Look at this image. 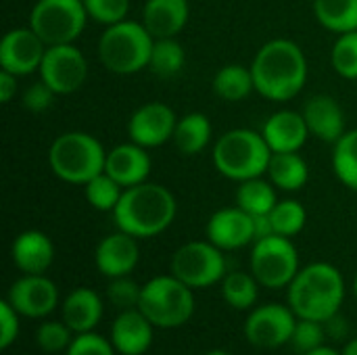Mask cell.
<instances>
[{"label":"cell","instance_id":"cell-29","mask_svg":"<svg viewBox=\"0 0 357 355\" xmlns=\"http://www.w3.org/2000/svg\"><path fill=\"white\" fill-rule=\"evenodd\" d=\"M278 203L276 199V190L274 184L270 180L259 178H251L245 182H238L236 188V205L241 209H245L251 216H268L274 205Z\"/></svg>","mask_w":357,"mask_h":355},{"label":"cell","instance_id":"cell-44","mask_svg":"<svg viewBox=\"0 0 357 355\" xmlns=\"http://www.w3.org/2000/svg\"><path fill=\"white\" fill-rule=\"evenodd\" d=\"M324 328H326V337H328V339L341 341V339H345L349 326H347L345 318H343L341 314H337V316H333L331 320L324 322Z\"/></svg>","mask_w":357,"mask_h":355},{"label":"cell","instance_id":"cell-12","mask_svg":"<svg viewBox=\"0 0 357 355\" xmlns=\"http://www.w3.org/2000/svg\"><path fill=\"white\" fill-rule=\"evenodd\" d=\"M297 320L291 305L268 303L255 308L245 320V339L257 349H278L291 343Z\"/></svg>","mask_w":357,"mask_h":355},{"label":"cell","instance_id":"cell-21","mask_svg":"<svg viewBox=\"0 0 357 355\" xmlns=\"http://www.w3.org/2000/svg\"><path fill=\"white\" fill-rule=\"evenodd\" d=\"M153 322L136 308L123 310L111 326V343L121 355H144L153 345Z\"/></svg>","mask_w":357,"mask_h":355},{"label":"cell","instance_id":"cell-39","mask_svg":"<svg viewBox=\"0 0 357 355\" xmlns=\"http://www.w3.org/2000/svg\"><path fill=\"white\" fill-rule=\"evenodd\" d=\"M140 295H142V287L136 285L132 278L128 276H119V278H111L109 287H107V297L109 301L123 310H136L140 303Z\"/></svg>","mask_w":357,"mask_h":355},{"label":"cell","instance_id":"cell-13","mask_svg":"<svg viewBox=\"0 0 357 355\" xmlns=\"http://www.w3.org/2000/svg\"><path fill=\"white\" fill-rule=\"evenodd\" d=\"M6 301L23 318H46L59 305V289L46 274H23L10 285Z\"/></svg>","mask_w":357,"mask_h":355},{"label":"cell","instance_id":"cell-25","mask_svg":"<svg viewBox=\"0 0 357 355\" xmlns=\"http://www.w3.org/2000/svg\"><path fill=\"white\" fill-rule=\"evenodd\" d=\"M266 174H268L270 182L276 188L284 190V192L301 190L307 184V180H310L307 161L299 155V151H293V153H272Z\"/></svg>","mask_w":357,"mask_h":355},{"label":"cell","instance_id":"cell-3","mask_svg":"<svg viewBox=\"0 0 357 355\" xmlns=\"http://www.w3.org/2000/svg\"><path fill=\"white\" fill-rule=\"evenodd\" d=\"M289 289V305L297 318L326 322L339 314L345 301V278L328 262L303 266Z\"/></svg>","mask_w":357,"mask_h":355},{"label":"cell","instance_id":"cell-1","mask_svg":"<svg viewBox=\"0 0 357 355\" xmlns=\"http://www.w3.org/2000/svg\"><path fill=\"white\" fill-rule=\"evenodd\" d=\"M251 73L255 90L274 103L295 98L307 82V59L303 48L289 38L266 42L253 56Z\"/></svg>","mask_w":357,"mask_h":355},{"label":"cell","instance_id":"cell-18","mask_svg":"<svg viewBox=\"0 0 357 355\" xmlns=\"http://www.w3.org/2000/svg\"><path fill=\"white\" fill-rule=\"evenodd\" d=\"M303 117L312 136L322 142L335 144L345 132V111L341 103L331 94H316L303 105Z\"/></svg>","mask_w":357,"mask_h":355},{"label":"cell","instance_id":"cell-42","mask_svg":"<svg viewBox=\"0 0 357 355\" xmlns=\"http://www.w3.org/2000/svg\"><path fill=\"white\" fill-rule=\"evenodd\" d=\"M19 337V314L4 299L0 301V347L8 349Z\"/></svg>","mask_w":357,"mask_h":355},{"label":"cell","instance_id":"cell-2","mask_svg":"<svg viewBox=\"0 0 357 355\" xmlns=\"http://www.w3.org/2000/svg\"><path fill=\"white\" fill-rule=\"evenodd\" d=\"M178 213V203L172 190L157 182H140L123 188V195L113 209L117 230L136 239H153L165 232Z\"/></svg>","mask_w":357,"mask_h":355},{"label":"cell","instance_id":"cell-45","mask_svg":"<svg viewBox=\"0 0 357 355\" xmlns=\"http://www.w3.org/2000/svg\"><path fill=\"white\" fill-rule=\"evenodd\" d=\"M253 226H255V241L274 234V228H272V222H270V213L268 216H253Z\"/></svg>","mask_w":357,"mask_h":355},{"label":"cell","instance_id":"cell-41","mask_svg":"<svg viewBox=\"0 0 357 355\" xmlns=\"http://www.w3.org/2000/svg\"><path fill=\"white\" fill-rule=\"evenodd\" d=\"M54 96H56V94H54L42 80H38V82H33L31 86H27V88L23 90L21 103H23V107H25L27 111H31V113H42V111H46V109L52 105Z\"/></svg>","mask_w":357,"mask_h":355},{"label":"cell","instance_id":"cell-6","mask_svg":"<svg viewBox=\"0 0 357 355\" xmlns=\"http://www.w3.org/2000/svg\"><path fill=\"white\" fill-rule=\"evenodd\" d=\"M155 38L142 21H119L105 27L98 40V59L107 71L117 75H132L149 67Z\"/></svg>","mask_w":357,"mask_h":355},{"label":"cell","instance_id":"cell-15","mask_svg":"<svg viewBox=\"0 0 357 355\" xmlns=\"http://www.w3.org/2000/svg\"><path fill=\"white\" fill-rule=\"evenodd\" d=\"M46 48V42L29 25L15 27L0 42V67L19 77L40 71Z\"/></svg>","mask_w":357,"mask_h":355},{"label":"cell","instance_id":"cell-47","mask_svg":"<svg viewBox=\"0 0 357 355\" xmlns=\"http://www.w3.org/2000/svg\"><path fill=\"white\" fill-rule=\"evenodd\" d=\"M341 355H357V337L345 345V349L341 352Z\"/></svg>","mask_w":357,"mask_h":355},{"label":"cell","instance_id":"cell-8","mask_svg":"<svg viewBox=\"0 0 357 355\" xmlns=\"http://www.w3.org/2000/svg\"><path fill=\"white\" fill-rule=\"evenodd\" d=\"M88 19L84 0H38L29 13V27L46 46L73 44Z\"/></svg>","mask_w":357,"mask_h":355},{"label":"cell","instance_id":"cell-4","mask_svg":"<svg viewBox=\"0 0 357 355\" xmlns=\"http://www.w3.org/2000/svg\"><path fill=\"white\" fill-rule=\"evenodd\" d=\"M272 149L261 132L249 128H234L224 132L211 153L215 169L234 182L259 178L268 172Z\"/></svg>","mask_w":357,"mask_h":355},{"label":"cell","instance_id":"cell-7","mask_svg":"<svg viewBox=\"0 0 357 355\" xmlns=\"http://www.w3.org/2000/svg\"><path fill=\"white\" fill-rule=\"evenodd\" d=\"M138 310L153 322L155 328H178L195 314V295L188 285L174 274L155 276L142 285Z\"/></svg>","mask_w":357,"mask_h":355},{"label":"cell","instance_id":"cell-17","mask_svg":"<svg viewBox=\"0 0 357 355\" xmlns=\"http://www.w3.org/2000/svg\"><path fill=\"white\" fill-rule=\"evenodd\" d=\"M138 259H140L138 239L123 230L105 236L94 251L96 270L107 278L130 276L138 266Z\"/></svg>","mask_w":357,"mask_h":355},{"label":"cell","instance_id":"cell-31","mask_svg":"<svg viewBox=\"0 0 357 355\" xmlns=\"http://www.w3.org/2000/svg\"><path fill=\"white\" fill-rule=\"evenodd\" d=\"M257 287L251 272H228L222 280V297L234 310H251L257 301Z\"/></svg>","mask_w":357,"mask_h":355},{"label":"cell","instance_id":"cell-49","mask_svg":"<svg viewBox=\"0 0 357 355\" xmlns=\"http://www.w3.org/2000/svg\"><path fill=\"white\" fill-rule=\"evenodd\" d=\"M354 293H356V299H357V274H356V278H354Z\"/></svg>","mask_w":357,"mask_h":355},{"label":"cell","instance_id":"cell-26","mask_svg":"<svg viewBox=\"0 0 357 355\" xmlns=\"http://www.w3.org/2000/svg\"><path fill=\"white\" fill-rule=\"evenodd\" d=\"M211 134H213V128H211L209 117L205 113L192 111V113H186L184 117H178L172 140L182 155L192 157L207 149V144L211 142Z\"/></svg>","mask_w":357,"mask_h":355},{"label":"cell","instance_id":"cell-22","mask_svg":"<svg viewBox=\"0 0 357 355\" xmlns=\"http://www.w3.org/2000/svg\"><path fill=\"white\" fill-rule=\"evenodd\" d=\"M10 257L23 274H46L54 262V245L42 230H25L13 241Z\"/></svg>","mask_w":357,"mask_h":355},{"label":"cell","instance_id":"cell-37","mask_svg":"<svg viewBox=\"0 0 357 355\" xmlns=\"http://www.w3.org/2000/svg\"><path fill=\"white\" fill-rule=\"evenodd\" d=\"M326 328H324V322H318V320H305V318H299L297 320V326L293 331V337H291V345L297 354H310L322 345H326Z\"/></svg>","mask_w":357,"mask_h":355},{"label":"cell","instance_id":"cell-11","mask_svg":"<svg viewBox=\"0 0 357 355\" xmlns=\"http://www.w3.org/2000/svg\"><path fill=\"white\" fill-rule=\"evenodd\" d=\"M40 80L56 94H73L88 80V61L75 44L48 46L40 65Z\"/></svg>","mask_w":357,"mask_h":355},{"label":"cell","instance_id":"cell-27","mask_svg":"<svg viewBox=\"0 0 357 355\" xmlns=\"http://www.w3.org/2000/svg\"><path fill=\"white\" fill-rule=\"evenodd\" d=\"M253 90H255V82H253L251 67L230 63V65H224L213 75V92L222 100L238 103V100H245Z\"/></svg>","mask_w":357,"mask_h":355},{"label":"cell","instance_id":"cell-14","mask_svg":"<svg viewBox=\"0 0 357 355\" xmlns=\"http://www.w3.org/2000/svg\"><path fill=\"white\" fill-rule=\"evenodd\" d=\"M178 117L161 100L140 105L128 119V136L144 149H157L174 138Z\"/></svg>","mask_w":357,"mask_h":355},{"label":"cell","instance_id":"cell-32","mask_svg":"<svg viewBox=\"0 0 357 355\" xmlns=\"http://www.w3.org/2000/svg\"><path fill=\"white\" fill-rule=\"evenodd\" d=\"M184 61V46L176 38H157L153 44L149 67L159 77H174L182 71Z\"/></svg>","mask_w":357,"mask_h":355},{"label":"cell","instance_id":"cell-24","mask_svg":"<svg viewBox=\"0 0 357 355\" xmlns=\"http://www.w3.org/2000/svg\"><path fill=\"white\" fill-rule=\"evenodd\" d=\"M63 322L75 333H92L102 320V299L94 289H73L61 305Z\"/></svg>","mask_w":357,"mask_h":355},{"label":"cell","instance_id":"cell-5","mask_svg":"<svg viewBox=\"0 0 357 355\" xmlns=\"http://www.w3.org/2000/svg\"><path fill=\"white\" fill-rule=\"evenodd\" d=\"M107 151L102 142L88 132H65L56 136L48 149V165L52 174L67 184H86L105 172Z\"/></svg>","mask_w":357,"mask_h":355},{"label":"cell","instance_id":"cell-9","mask_svg":"<svg viewBox=\"0 0 357 355\" xmlns=\"http://www.w3.org/2000/svg\"><path fill=\"white\" fill-rule=\"evenodd\" d=\"M299 270V253L289 236L270 234L253 243L251 274L261 287L284 289L293 282Z\"/></svg>","mask_w":357,"mask_h":355},{"label":"cell","instance_id":"cell-38","mask_svg":"<svg viewBox=\"0 0 357 355\" xmlns=\"http://www.w3.org/2000/svg\"><path fill=\"white\" fill-rule=\"evenodd\" d=\"M86 13L92 21L109 27L128 19L130 0H84Z\"/></svg>","mask_w":357,"mask_h":355},{"label":"cell","instance_id":"cell-36","mask_svg":"<svg viewBox=\"0 0 357 355\" xmlns=\"http://www.w3.org/2000/svg\"><path fill=\"white\" fill-rule=\"evenodd\" d=\"M71 328L63 320H46L36 331V343L44 354H59L67 352L71 345Z\"/></svg>","mask_w":357,"mask_h":355},{"label":"cell","instance_id":"cell-28","mask_svg":"<svg viewBox=\"0 0 357 355\" xmlns=\"http://www.w3.org/2000/svg\"><path fill=\"white\" fill-rule=\"evenodd\" d=\"M314 17L333 33L357 29V0H314Z\"/></svg>","mask_w":357,"mask_h":355},{"label":"cell","instance_id":"cell-48","mask_svg":"<svg viewBox=\"0 0 357 355\" xmlns=\"http://www.w3.org/2000/svg\"><path fill=\"white\" fill-rule=\"evenodd\" d=\"M205 355H232V354H228V352H222V349H215V352H209V354H205Z\"/></svg>","mask_w":357,"mask_h":355},{"label":"cell","instance_id":"cell-35","mask_svg":"<svg viewBox=\"0 0 357 355\" xmlns=\"http://www.w3.org/2000/svg\"><path fill=\"white\" fill-rule=\"evenodd\" d=\"M331 63L341 77L357 80V29L339 33L331 50Z\"/></svg>","mask_w":357,"mask_h":355},{"label":"cell","instance_id":"cell-19","mask_svg":"<svg viewBox=\"0 0 357 355\" xmlns=\"http://www.w3.org/2000/svg\"><path fill=\"white\" fill-rule=\"evenodd\" d=\"M151 167H153V161H151L149 149H144L132 140L107 151L105 172L113 180H117L123 188L146 182Z\"/></svg>","mask_w":357,"mask_h":355},{"label":"cell","instance_id":"cell-33","mask_svg":"<svg viewBox=\"0 0 357 355\" xmlns=\"http://www.w3.org/2000/svg\"><path fill=\"white\" fill-rule=\"evenodd\" d=\"M270 222H272L274 234L293 239V236H297L305 228L307 211H305V207L299 201L284 199V201H278L274 205V209L270 211Z\"/></svg>","mask_w":357,"mask_h":355},{"label":"cell","instance_id":"cell-20","mask_svg":"<svg viewBox=\"0 0 357 355\" xmlns=\"http://www.w3.org/2000/svg\"><path fill=\"white\" fill-rule=\"evenodd\" d=\"M261 134L272 149V153H293L301 151L312 136L305 123L303 113L293 109L276 111L268 117V121L261 128Z\"/></svg>","mask_w":357,"mask_h":355},{"label":"cell","instance_id":"cell-10","mask_svg":"<svg viewBox=\"0 0 357 355\" xmlns=\"http://www.w3.org/2000/svg\"><path fill=\"white\" fill-rule=\"evenodd\" d=\"M172 274L195 289H209L224 280L226 257L211 241H190L172 257Z\"/></svg>","mask_w":357,"mask_h":355},{"label":"cell","instance_id":"cell-23","mask_svg":"<svg viewBox=\"0 0 357 355\" xmlns=\"http://www.w3.org/2000/svg\"><path fill=\"white\" fill-rule=\"evenodd\" d=\"M188 0H146L142 6V25L157 38H176L188 23Z\"/></svg>","mask_w":357,"mask_h":355},{"label":"cell","instance_id":"cell-40","mask_svg":"<svg viewBox=\"0 0 357 355\" xmlns=\"http://www.w3.org/2000/svg\"><path fill=\"white\" fill-rule=\"evenodd\" d=\"M115 347L111 343V339H105L100 335L92 333H82L75 335V339L71 341V345L67 347L65 355H115Z\"/></svg>","mask_w":357,"mask_h":355},{"label":"cell","instance_id":"cell-30","mask_svg":"<svg viewBox=\"0 0 357 355\" xmlns=\"http://www.w3.org/2000/svg\"><path fill=\"white\" fill-rule=\"evenodd\" d=\"M333 146V169L337 178L357 192V128L347 130Z\"/></svg>","mask_w":357,"mask_h":355},{"label":"cell","instance_id":"cell-16","mask_svg":"<svg viewBox=\"0 0 357 355\" xmlns=\"http://www.w3.org/2000/svg\"><path fill=\"white\" fill-rule=\"evenodd\" d=\"M207 241H211L222 251H234L255 243L253 216L238 205L218 209L207 222Z\"/></svg>","mask_w":357,"mask_h":355},{"label":"cell","instance_id":"cell-43","mask_svg":"<svg viewBox=\"0 0 357 355\" xmlns=\"http://www.w3.org/2000/svg\"><path fill=\"white\" fill-rule=\"evenodd\" d=\"M17 77L15 73L6 71V69H0V100L6 105L15 98L17 94Z\"/></svg>","mask_w":357,"mask_h":355},{"label":"cell","instance_id":"cell-34","mask_svg":"<svg viewBox=\"0 0 357 355\" xmlns=\"http://www.w3.org/2000/svg\"><path fill=\"white\" fill-rule=\"evenodd\" d=\"M84 192H86L88 203L96 211H111L113 213V209L117 207V203L123 195V186L117 180H113L107 172H102L84 184Z\"/></svg>","mask_w":357,"mask_h":355},{"label":"cell","instance_id":"cell-46","mask_svg":"<svg viewBox=\"0 0 357 355\" xmlns=\"http://www.w3.org/2000/svg\"><path fill=\"white\" fill-rule=\"evenodd\" d=\"M303 355H341L337 349H333V347H328V345H322V347H318V349H314V352H310V354H303Z\"/></svg>","mask_w":357,"mask_h":355}]
</instances>
